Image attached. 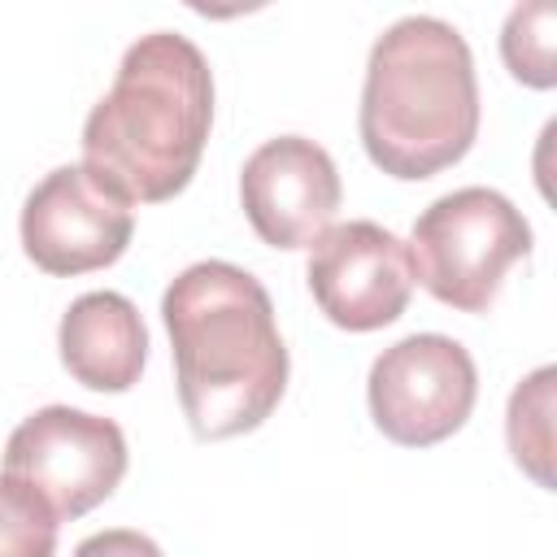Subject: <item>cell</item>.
Returning <instances> with one entry per match:
<instances>
[{"label": "cell", "instance_id": "cell-1", "mask_svg": "<svg viewBox=\"0 0 557 557\" xmlns=\"http://www.w3.org/2000/svg\"><path fill=\"white\" fill-rule=\"evenodd\" d=\"M161 318L191 435L231 440L257 431L287 392V348L270 292L231 261H196L170 278Z\"/></svg>", "mask_w": 557, "mask_h": 557}, {"label": "cell", "instance_id": "cell-2", "mask_svg": "<svg viewBox=\"0 0 557 557\" xmlns=\"http://www.w3.org/2000/svg\"><path fill=\"white\" fill-rule=\"evenodd\" d=\"M213 126V70L174 30L139 35L83 122V165L126 205L174 200Z\"/></svg>", "mask_w": 557, "mask_h": 557}, {"label": "cell", "instance_id": "cell-3", "mask_svg": "<svg viewBox=\"0 0 557 557\" xmlns=\"http://www.w3.org/2000/svg\"><path fill=\"white\" fill-rule=\"evenodd\" d=\"M366 157L405 183L457 165L479 135V78L470 44L440 17L392 22L366 61L361 87Z\"/></svg>", "mask_w": 557, "mask_h": 557}, {"label": "cell", "instance_id": "cell-4", "mask_svg": "<svg viewBox=\"0 0 557 557\" xmlns=\"http://www.w3.org/2000/svg\"><path fill=\"white\" fill-rule=\"evenodd\" d=\"M527 257L531 226L522 209L492 187H457L431 200L409 235L413 283L461 313H487L509 265Z\"/></svg>", "mask_w": 557, "mask_h": 557}, {"label": "cell", "instance_id": "cell-5", "mask_svg": "<svg viewBox=\"0 0 557 557\" xmlns=\"http://www.w3.org/2000/svg\"><path fill=\"white\" fill-rule=\"evenodd\" d=\"M366 396L374 426L392 444L431 448L466 426L479 396V370L453 335L422 331L374 357Z\"/></svg>", "mask_w": 557, "mask_h": 557}, {"label": "cell", "instance_id": "cell-6", "mask_svg": "<svg viewBox=\"0 0 557 557\" xmlns=\"http://www.w3.org/2000/svg\"><path fill=\"white\" fill-rule=\"evenodd\" d=\"M4 470L30 483L57 518H83L117 492L126 474V435L113 418L48 405L17 422L4 444Z\"/></svg>", "mask_w": 557, "mask_h": 557}, {"label": "cell", "instance_id": "cell-7", "mask_svg": "<svg viewBox=\"0 0 557 557\" xmlns=\"http://www.w3.org/2000/svg\"><path fill=\"white\" fill-rule=\"evenodd\" d=\"M135 235V213L87 165H57L22 205V252L57 278L113 265Z\"/></svg>", "mask_w": 557, "mask_h": 557}, {"label": "cell", "instance_id": "cell-8", "mask_svg": "<svg viewBox=\"0 0 557 557\" xmlns=\"http://www.w3.org/2000/svg\"><path fill=\"white\" fill-rule=\"evenodd\" d=\"M305 278L318 309L344 331L392 326L413 296L409 244L366 218L318 235Z\"/></svg>", "mask_w": 557, "mask_h": 557}, {"label": "cell", "instance_id": "cell-9", "mask_svg": "<svg viewBox=\"0 0 557 557\" xmlns=\"http://www.w3.org/2000/svg\"><path fill=\"white\" fill-rule=\"evenodd\" d=\"M239 200L270 248H313L318 235L331 231L344 187L331 152L305 135L265 139L239 174Z\"/></svg>", "mask_w": 557, "mask_h": 557}, {"label": "cell", "instance_id": "cell-10", "mask_svg": "<svg viewBox=\"0 0 557 557\" xmlns=\"http://www.w3.org/2000/svg\"><path fill=\"white\" fill-rule=\"evenodd\" d=\"M61 366L91 392H131L148 361V331L122 292L78 296L57 331Z\"/></svg>", "mask_w": 557, "mask_h": 557}, {"label": "cell", "instance_id": "cell-11", "mask_svg": "<svg viewBox=\"0 0 557 557\" xmlns=\"http://www.w3.org/2000/svg\"><path fill=\"white\" fill-rule=\"evenodd\" d=\"M553 379H557L553 366H540L535 374H527L513 387L509 413H505L509 453L540 487H553Z\"/></svg>", "mask_w": 557, "mask_h": 557}, {"label": "cell", "instance_id": "cell-12", "mask_svg": "<svg viewBox=\"0 0 557 557\" xmlns=\"http://www.w3.org/2000/svg\"><path fill=\"white\" fill-rule=\"evenodd\" d=\"M557 4L553 0H531V4H518L509 17H505V30H500V57L509 65V74L527 87H540L548 91L557 83Z\"/></svg>", "mask_w": 557, "mask_h": 557}, {"label": "cell", "instance_id": "cell-13", "mask_svg": "<svg viewBox=\"0 0 557 557\" xmlns=\"http://www.w3.org/2000/svg\"><path fill=\"white\" fill-rule=\"evenodd\" d=\"M52 505L9 470L0 474V557H52L57 553Z\"/></svg>", "mask_w": 557, "mask_h": 557}, {"label": "cell", "instance_id": "cell-14", "mask_svg": "<svg viewBox=\"0 0 557 557\" xmlns=\"http://www.w3.org/2000/svg\"><path fill=\"white\" fill-rule=\"evenodd\" d=\"M74 557H165L144 531H131V527H113V531H96L87 535Z\"/></svg>", "mask_w": 557, "mask_h": 557}]
</instances>
